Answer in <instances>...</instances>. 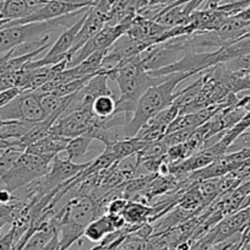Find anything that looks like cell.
<instances>
[{
	"instance_id": "52a82bcc",
	"label": "cell",
	"mask_w": 250,
	"mask_h": 250,
	"mask_svg": "<svg viewBox=\"0 0 250 250\" xmlns=\"http://www.w3.org/2000/svg\"><path fill=\"white\" fill-rule=\"evenodd\" d=\"M131 21L118 23V25H108L107 23L97 35L93 36L83 47H81L80 49L73 55V58H71L70 62H69L68 64V68L78 65L81 62H83L88 55L97 52V50L108 49L120 36H123L126 31H128V28L130 27L131 25Z\"/></svg>"
},
{
	"instance_id": "6da1fadb",
	"label": "cell",
	"mask_w": 250,
	"mask_h": 250,
	"mask_svg": "<svg viewBox=\"0 0 250 250\" xmlns=\"http://www.w3.org/2000/svg\"><path fill=\"white\" fill-rule=\"evenodd\" d=\"M108 79L119 86L120 96L117 100L114 114H123L126 124L135 113L136 103L147 88L162 83L166 76H152L144 69L140 54L123 60L110 70L105 71ZM125 124V125H126Z\"/></svg>"
},
{
	"instance_id": "9c48e42d",
	"label": "cell",
	"mask_w": 250,
	"mask_h": 250,
	"mask_svg": "<svg viewBox=\"0 0 250 250\" xmlns=\"http://www.w3.org/2000/svg\"><path fill=\"white\" fill-rule=\"evenodd\" d=\"M59 212L66 220L85 228L91 221L101 216L100 206L97 205V203H95L92 198H88L86 195L71 199L66 204L65 208H62Z\"/></svg>"
},
{
	"instance_id": "7402d4cb",
	"label": "cell",
	"mask_w": 250,
	"mask_h": 250,
	"mask_svg": "<svg viewBox=\"0 0 250 250\" xmlns=\"http://www.w3.org/2000/svg\"><path fill=\"white\" fill-rule=\"evenodd\" d=\"M19 199L16 198V196H14V194L11 193V191H9L8 189H0V204H3V205H5V204H10V203H14V201H18Z\"/></svg>"
},
{
	"instance_id": "484cf974",
	"label": "cell",
	"mask_w": 250,
	"mask_h": 250,
	"mask_svg": "<svg viewBox=\"0 0 250 250\" xmlns=\"http://www.w3.org/2000/svg\"><path fill=\"white\" fill-rule=\"evenodd\" d=\"M6 22H9V20H3V21H0V27H1V26L5 25Z\"/></svg>"
},
{
	"instance_id": "2e32d148",
	"label": "cell",
	"mask_w": 250,
	"mask_h": 250,
	"mask_svg": "<svg viewBox=\"0 0 250 250\" xmlns=\"http://www.w3.org/2000/svg\"><path fill=\"white\" fill-rule=\"evenodd\" d=\"M32 11L25 3V0H5L4 1V18L5 20L15 21L27 18Z\"/></svg>"
},
{
	"instance_id": "e0dca14e",
	"label": "cell",
	"mask_w": 250,
	"mask_h": 250,
	"mask_svg": "<svg viewBox=\"0 0 250 250\" xmlns=\"http://www.w3.org/2000/svg\"><path fill=\"white\" fill-rule=\"evenodd\" d=\"M115 105H117V100H114L113 96L103 95L93 101L92 112L96 117L105 119L114 114Z\"/></svg>"
},
{
	"instance_id": "d6986e66",
	"label": "cell",
	"mask_w": 250,
	"mask_h": 250,
	"mask_svg": "<svg viewBox=\"0 0 250 250\" xmlns=\"http://www.w3.org/2000/svg\"><path fill=\"white\" fill-rule=\"evenodd\" d=\"M18 243L15 235V229L13 227L0 237V250H13L15 244Z\"/></svg>"
},
{
	"instance_id": "277c9868",
	"label": "cell",
	"mask_w": 250,
	"mask_h": 250,
	"mask_svg": "<svg viewBox=\"0 0 250 250\" xmlns=\"http://www.w3.org/2000/svg\"><path fill=\"white\" fill-rule=\"evenodd\" d=\"M0 118L3 120H25L38 123L45 119L47 115L41 105L37 92L26 90L0 109Z\"/></svg>"
},
{
	"instance_id": "ac0fdd59",
	"label": "cell",
	"mask_w": 250,
	"mask_h": 250,
	"mask_svg": "<svg viewBox=\"0 0 250 250\" xmlns=\"http://www.w3.org/2000/svg\"><path fill=\"white\" fill-rule=\"evenodd\" d=\"M21 153H22V151L19 150L18 147H14V146L5 148L1 152V155H0V178L10 170V168L13 167L16 160L20 157Z\"/></svg>"
},
{
	"instance_id": "7c38bea8",
	"label": "cell",
	"mask_w": 250,
	"mask_h": 250,
	"mask_svg": "<svg viewBox=\"0 0 250 250\" xmlns=\"http://www.w3.org/2000/svg\"><path fill=\"white\" fill-rule=\"evenodd\" d=\"M155 208H148L145 204L139 201L128 200L125 208L123 210L122 216L124 217L125 222L131 226H140L147 222L148 218L155 213Z\"/></svg>"
},
{
	"instance_id": "5b68a950",
	"label": "cell",
	"mask_w": 250,
	"mask_h": 250,
	"mask_svg": "<svg viewBox=\"0 0 250 250\" xmlns=\"http://www.w3.org/2000/svg\"><path fill=\"white\" fill-rule=\"evenodd\" d=\"M95 4V0H49L47 4L42 6L40 10L35 11L33 14L28 15L27 18L21 20L9 21L3 27H10L15 25H23L30 22H40V21L53 20V19L62 18L68 14L75 13L81 9L90 8Z\"/></svg>"
},
{
	"instance_id": "cb8c5ba5",
	"label": "cell",
	"mask_w": 250,
	"mask_h": 250,
	"mask_svg": "<svg viewBox=\"0 0 250 250\" xmlns=\"http://www.w3.org/2000/svg\"><path fill=\"white\" fill-rule=\"evenodd\" d=\"M234 16H237V18L240 19V20L245 21V22L250 23V4L248 6H245L244 9H242L239 13L235 14Z\"/></svg>"
},
{
	"instance_id": "9a60e30c",
	"label": "cell",
	"mask_w": 250,
	"mask_h": 250,
	"mask_svg": "<svg viewBox=\"0 0 250 250\" xmlns=\"http://www.w3.org/2000/svg\"><path fill=\"white\" fill-rule=\"evenodd\" d=\"M92 141L93 139L91 136L86 135V134L85 135L70 139L65 147L66 158L69 161H73V162H76L78 160L83 158L86 155V152H87Z\"/></svg>"
},
{
	"instance_id": "ba28073f",
	"label": "cell",
	"mask_w": 250,
	"mask_h": 250,
	"mask_svg": "<svg viewBox=\"0 0 250 250\" xmlns=\"http://www.w3.org/2000/svg\"><path fill=\"white\" fill-rule=\"evenodd\" d=\"M87 11H86V14L80 19V20L76 21V22L74 23L73 26H70L69 28H66L64 32H62V35L57 38V41L50 45L49 50H48V53L44 57H42L41 59L37 60H32L31 62H28L25 68L35 69L40 68V66L49 65V64H57V62H62V60H64L65 58H69V52H70L71 48H73L74 41H75V37L76 35H78L79 30H80L83 21H85ZM69 59H70V58H69Z\"/></svg>"
},
{
	"instance_id": "603a6c76",
	"label": "cell",
	"mask_w": 250,
	"mask_h": 250,
	"mask_svg": "<svg viewBox=\"0 0 250 250\" xmlns=\"http://www.w3.org/2000/svg\"><path fill=\"white\" fill-rule=\"evenodd\" d=\"M49 0H25V3L27 4V6L30 8V10L32 11V14L35 11L40 10L44 4H47Z\"/></svg>"
},
{
	"instance_id": "8992f818",
	"label": "cell",
	"mask_w": 250,
	"mask_h": 250,
	"mask_svg": "<svg viewBox=\"0 0 250 250\" xmlns=\"http://www.w3.org/2000/svg\"><path fill=\"white\" fill-rule=\"evenodd\" d=\"M95 119L96 115L93 114L92 107H83L64 112L52 125L49 133L68 139L85 135Z\"/></svg>"
},
{
	"instance_id": "4316f807",
	"label": "cell",
	"mask_w": 250,
	"mask_h": 250,
	"mask_svg": "<svg viewBox=\"0 0 250 250\" xmlns=\"http://www.w3.org/2000/svg\"><path fill=\"white\" fill-rule=\"evenodd\" d=\"M245 249H247V250H250V243H249V244L245 245Z\"/></svg>"
},
{
	"instance_id": "d4e9b609",
	"label": "cell",
	"mask_w": 250,
	"mask_h": 250,
	"mask_svg": "<svg viewBox=\"0 0 250 250\" xmlns=\"http://www.w3.org/2000/svg\"><path fill=\"white\" fill-rule=\"evenodd\" d=\"M5 20L4 18V3H0V21Z\"/></svg>"
},
{
	"instance_id": "44dd1931",
	"label": "cell",
	"mask_w": 250,
	"mask_h": 250,
	"mask_svg": "<svg viewBox=\"0 0 250 250\" xmlns=\"http://www.w3.org/2000/svg\"><path fill=\"white\" fill-rule=\"evenodd\" d=\"M126 203H128V199H113L107 206L108 213H122Z\"/></svg>"
},
{
	"instance_id": "7a4b0ae2",
	"label": "cell",
	"mask_w": 250,
	"mask_h": 250,
	"mask_svg": "<svg viewBox=\"0 0 250 250\" xmlns=\"http://www.w3.org/2000/svg\"><path fill=\"white\" fill-rule=\"evenodd\" d=\"M194 75V73L170 74L166 76L162 83L147 88L139 98L131 120L124 125L122 130L123 138H135L139 131L147 124L148 120L172 104L175 98V90L180 83Z\"/></svg>"
},
{
	"instance_id": "8fae6325",
	"label": "cell",
	"mask_w": 250,
	"mask_h": 250,
	"mask_svg": "<svg viewBox=\"0 0 250 250\" xmlns=\"http://www.w3.org/2000/svg\"><path fill=\"white\" fill-rule=\"evenodd\" d=\"M69 140L70 139L49 133L47 136H44L41 140L36 141L32 145L28 146L25 151L26 152L42 156V157L52 161L55 156H58L62 151H65Z\"/></svg>"
},
{
	"instance_id": "5bb4252c",
	"label": "cell",
	"mask_w": 250,
	"mask_h": 250,
	"mask_svg": "<svg viewBox=\"0 0 250 250\" xmlns=\"http://www.w3.org/2000/svg\"><path fill=\"white\" fill-rule=\"evenodd\" d=\"M36 123L25 120H9L4 126L0 128V140L15 141L20 140L23 135L32 129Z\"/></svg>"
},
{
	"instance_id": "ffe728a7",
	"label": "cell",
	"mask_w": 250,
	"mask_h": 250,
	"mask_svg": "<svg viewBox=\"0 0 250 250\" xmlns=\"http://www.w3.org/2000/svg\"><path fill=\"white\" fill-rule=\"evenodd\" d=\"M22 92V90H20L19 87H11L8 90H4L0 92V109L4 107V105L8 104L9 102L14 100L18 95Z\"/></svg>"
},
{
	"instance_id": "4fadbf2b",
	"label": "cell",
	"mask_w": 250,
	"mask_h": 250,
	"mask_svg": "<svg viewBox=\"0 0 250 250\" xmlns=\"http://www.w3.org/2000/svg\"><path fill=\"white\" fill-rule=\"evenodd\" d=\"M114 230L115 228L113 227L109 216L107 213V215L98 216L97 218L91 221L83 230V237L91 242H102L108 234Z\"/></svg>"
},
{
	"instance_id": "30bf717a",
	"label": "cell",
	"mask_w": 250,
	"mask_h": 250,
	"mask_svg": "<svg viewBox=\"0 0 250 250\" xmlns=\"http://www.w3.org/2000/svg\"><path fill=\"white\" fill-rule=\"evenodd\" d=\"M108 20H109V16H108L107 14L100 11L93 5L90 6L85 21H83V26L80 27V30H79L78 35H76L75 37V41H74L73 48H71V50L69 52V58L71 59L73 55L75 54L81 47H83L93 36L97 35V33L107 25Z\"/></svg>"
},
{
	"instance_id": "3957f363",
	"label": "cell",
	"mask_w": 250,
	"mask_h": 250,
	"mask_svg": "<svg viewBox=\"0 0 250 250\" xmlns=\"http://www.w3.org/2000/svg\"><path fill=\"white\" fill-rule=\"evenodd\" d=\"M52 161L30 152H22L13 167L5 175L0 178V183L11 193L20 190L26 185L44 177L48 173Z\"/></svg>"
}]
</instances>
